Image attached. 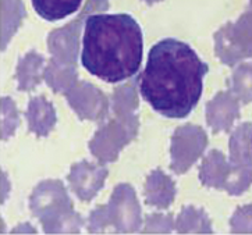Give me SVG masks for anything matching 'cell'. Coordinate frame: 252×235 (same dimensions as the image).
<instances>
[{"instance_id":"cell-2","label":"cell","mask_w":252,"mask_h":235,"mask_svg":"<svg viewBox=\"0 0 252 235\" xmlns=\"http://www.w3.org/2000/svg\"><path fill=\"white\" fill-rule=\"evenodd\" d=\"M144 55V36L130 14H92L82 35L81 63L92 75L110 84L138 73Z\"/></svg>"},{"instance_id":"cell-3","label":"cell","mask_w":252,"mask_h":235,"mask_svg":"<svg viewBox=\"0 0 252 235\" xmlns=\"http://www.w3.org/2000/svg\"><path fill=\"white\" fill-rule=\"evenodd\" d=\"M82 0H32L36 14L46 21H59L75 13Z\"/></svg>"},{"instance_id":"cell-1","label":"cell","mask_w":252,"mask_h":235,"mask_svg":"<svg viewBox=\"0 0 252 235\" xmlns=\"http://www.w3.org/2000/svg\"><path fill=\"white\" fill-rule=\"evenodd\" d=\"M208 71V64L188 43L166 38L149 50L139 77V93L155 112L169 118H184L202 96Z\"/></svg>"},{"instance_id":"cell-4","label":"cell","mask_w":252,"mask_h":235,"mask_svg":"<svg viewBox=\"0 0 252 235\" xmlns=\"http://www.w3.org/2000/svg\"><path fill=\"white\" fill-rule=\"evenodd\" d=\"M251 144H252V138H251Z\"/></svg>"}]
</instances>
